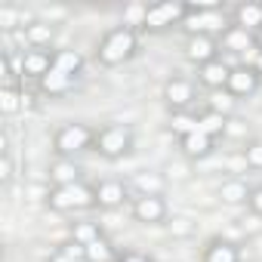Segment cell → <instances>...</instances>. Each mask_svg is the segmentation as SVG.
<instances>
[{
	"label": "cell",
	"instance_id": "obj_1",
	"mask_svg": "<svg viewBox=\"0 0 262 262\" xmlns=\"http://www.w3.org/2000/svg\"><path fill=\"white\" fill-rule=\"evenodd\" d=\"M136 50H139L136 31L117 25V28H111V31L102 34L99 50H96V59H99V65H105V68H117V65H123V62L133 59Z\"/></svg>",
	"mask_w": 262,
	"mask_h": 262
},
{
	"label": "cell",
	"instance_id": "obj_2",
	"mask_svg": "<svg viewBox=\"0 0 262 262\" xmlns=\"http://www.w3.org/2000/svg\"><path fill=\"white\" fill-rule=\"evenodd\" d=\"M136 145V136L126 123H105L96 129V145L93 151L105 161H123Z\"/></svg>",
	"mask_w": 262,
	"mask_h": 262
},
{
	"label": "cell",
	"instance_id": "obj_3",
	"mask_svg": "<svg viewBox=\"0 0 262 262\" xmlns=\"http://www.w3.org/2000/svg\"><path fill=\"white\" fill-rule=\"evenodd\" d=\"M47 204H50V210H56V213H80V210L99 207V198H96V185L74 182V185L50 188Z\"/></svg>",
	"mask_w": 262,
	"mask_h": 262
},
{
	"label": "cell",
	"instance_id": "obj_4",
	"mask_svg": "<svg viewBox=\"0 0 262 262\" xmlns=\"http://www.w3.org/2000/svg\"><path fill=\"white\" fill-rule=\"evenodd\" d=\"M96 129L86 123H62L53 133V151L56 158H77L83 151H93Z\"/></svg>",
	"mask_w": 262,
	"mask_h": 262
},
{
	"label": "cell",
	"instance_id": "obj_5",
	"mask_svg": "<svg viewBox=\"0 0 262 262\" xmlns=\"http://www.w3.org/2000/svg\"><path fill=\"white\" fill-rule=\"evenodd\" d=\"M188 16V4H179V0H167V4H155L148 7V19H145V31L148 34H164L170 28H182Z\"/></svg>",
	"mask_w": 262,
	"mask_h": 262
},
{
	"label": "cell",
	"instance_id": "obj_6",
	"mask_svg": "<svg viewBox=\"0 0 262 262\" xmlns=\"http://www.w3.org/2000/svg\"><path fill=\"white\" fill-rule=\"evenodd\" d=\"M225 28H228V22H225V7H222V10H191V7H188L185 25H182V31H185L188 37H198V34L219 37Z\"/></svg>",
	"mask_w": 262,
	"mask_h": 262
},
{
	"label": "cell",
	"instance_id": "obj_7",
	"mask_svg": "<svg viewBox=\"0 0 262 262\" xmlns=\"http://www.w3.org/2000/svg\"><path fill=\"white\" fill-rule=\"evenodd\" d=\"M167 213H170V207H167L164 194H139L129 204V216L139 225H161V222H167Z\"/></svg>",
	"mask_w": 262,
	"mask_h": 262
},
{
	"label": "cell",
	"instance_id": "obj_8",
	"mask_svg": "<svg viewBox=\"0 0 262 262\" xmlns=\"http://www.w3.org/2000/svg\"><path fill=\"white\" fill-rule=\"evenodd\" d=\"M216 40H219V50L234 53V56H250V53H256V50H259L256 34H253V31H247V28H241V25H234V22H228V28H225Z\"/></svg>",
	"mask_w": 262,
	"mask_h": 262
},
{
	"label": "cell",
	"instance_id": "obj_9",
	"mask_svg": "<svg viewBox=\"0 0 262 262\" xmlns=\"http://www.w3.org/2000/svg\"><path fill=\"white\" fill-rule=\"evenodd\" d=\"M194 99H198V86L188 77H170L164 83V102H167L170 114L173 111H188Z\"/></svg>",
	"mask_w": 262,
	"mask_h": 262
},
{
	"label": "cell",
	"instance_id": "obj_10",
	"mask_svg": "<svg viewBox=\"0 0 262 262\" xmlns=\"http://www.w3.org/2000/svg\"><path fill=\"white\" fill-rule=\"evenodd\" d=\"M259 83H262V77L253 71V65H231V74H228V83H225V90L241 102V99H250V96H256V90H259Z\"/></svg>",
	"mask_w": 262,
	"mask_h": 262
},
{
	"label": "cell",
	"instance_id": "obj_11",
	"mask_svg": "<svg viewBox=\"0 0 262 262\" xmlns=\"http://www.w3.org/2000/svg\"><path fill=\"white\" fill-rule=\"evenodd\" d=\"M53 71V53L50 50H25L19 56V74L31 80H43Z\"/></svg>",
	"mask_w": 262,
	"mask_h": 262
},
{
	"label": "cell",
	"instance_id": "obj_12",
	"mask_svg": "<svg viewBox=\"0 0 262 262\" xmlns=\"http://www.w3.org/2000/svg\"><path fill=\"white\" fill-rule=\"evenodd\" d=\"M185 59L191 65H207L213 59H219V40L216 37H207V34H198V37H185Z\"/></svg>",
	"mask_w": 262,
	"mask_h": 262
},
{
	"label": "cell",
	"instance_id": "obj_13",
	"mask_svg": "<svg viewBox=\"0 0 262 262\" xmlns=\"http://www.w3.org/2000/svg\"><path fill=\"white\" fill-rule=\"evenodd\" d=\"M96 198H99V210H117L126 204L129 188L120 179H102V182H96Z\"/></svg>",
	"mask_w": 262,
	"mask_h": 262
},
{
	"label": "cell",
	"instance_id": "obj_14",
	"mask_svg": "<svg viewBox=\"0 0 262 262\" xmlns=\"http://www.w3.org/2000/svg\"><path fill=\"white\" fill-rule=\"evenodd\" d=\"M50 182H53V188L83 182V167H80L74 158H56V161L50 164Z\"/></svg>",
	"mask_w": 262,
	"mask_h": 262
},
{
	"label": "cell",
	"instance_id": "obj_15",
	"mask_svg": "<svg viewBox=\"0 0 262 262\" xmlns=\"http://www.w3.org/2000/svg\"><path fill=\"white\" fill-rule=\"evenodd\" d=\"M179 151L188 158V161H204L216 151V139H210L207 133H201V129H194V133H188L185 139H179Z\"/></svg>",
	"mask_w": 262,
	"mask_h": 262
},
{
	"label": "cell",
	"instance_id": "obj_16",
	"mask_svg": "<svg viewBox=\"0 0 262 262\" xmlns=\"http://www.w3.org/2000/svg\"><path fill=\"white\" fill-rule=\"evenodd\" d=\"M228 74H231V65H225L222 56H219V59H213V62H207V65L198 68V83L207 86L210 93H213V90H225Z\"/></svg>",
	"mask_w": 262,
	"mask_h": 262
},
{
	"label": "cell",
	"instance_id": "obj_17",
	"mask_svg": "<svg viewBox=\"0 0 262 262\" xmlns=\"http://www.w3.org/2000/svg\"><path fill=\"white\" fill-rule=\"evenodd\" d=\"M201 262H241V250H237V244H231V241L213 237V241L204 247Z\"/></svg>",
	"mask_w": 262,
	"mask_h": 262
},
{
	"label": "cell",
	"instance_id": "obj_18",
	"mask_svg": "<svg viewBox=\"0 0 262 262\" xmlns=\"http://www.w3.org/2000/svg\"><path fill=\"white\" fill-rule=\"evenodd\" d=\"M234 25L259 34L262 31V4L259 0H244V4L234 7Z\"/></svg>",
	"mask_w": 262,
	"mask_h": 262
},
{
	"label": "cell",
	"instance_id": "obj_19",
	"mask_svg": "<svg viewBox=\"0 0 262 262\" xmlns=\"http://www.w3.org/2000/svg\"><path fill=\"white\" fill-rule=\"evenodd\" d=\"M22 37H25V43H28V50H47L50 43H53V37H56V25L53 22H31L28 28H22Z\"/></svg>",
	"mask_w": 262,
	"mask_h": 262
},
{
	"label": "cell",
	"instance_id": "obj_20",
	"mask_svg": "<svg viewBox=\"0 0 262 262\" xmlns=\"http://www.w3.org/2000/svg\"><path fill=\"white\" fill-rule=\"evenodd\" d=\"M250 185L244 182V179H225L222 185H219V201L225 204V207H244L247 201H250Z\"/></svg>",
	"mask_w": 262,
	"mask_h": 262
},
{
	"label": "cell",
	"instance_id": "obj_21",
	"mask_svg": "<svg viewBox=\"0 0 262 262\" xmlns=\"http://www.w3.org/2000/svg\"><path fill=\"white\" fill-rule=\"evenodd\" d=\"M53 68L77 80L80 71H83V56H80L77 50H56V53H53Z\"/></svg>",
	"mask_w": 262,
	"mask_h": 262
},
{
	"label": "cell",
	"instance_id": "obj_22",
	"mask_svg": "<svg viewBox=\"0 0 262 262\" xmlns=\"http://www.w3.org/2000/svg\"><path fill=\"white\" fill-rule=\"evenodd\" d=\"M37 86H40V93L43 96H50V99H56V96H65V93H71L74 90V77H68V74H62V71H50L43 80H37Z\"/></svg>",
	"mask_w": 262,
	"mask_h": 262
},
{
	"label": "cell",
	"instance_id": "obj_23",
	"mask_svg": "<svg viewBox=\"0 0 262 262\" xmlns=\"http://www.w3.org/2000/svg\"><path fill=\"white\" fill-rule=\"evenodd\" d=\"M228 117H222V114H216V111H201L198 114V129L201 133H207L210 139H222L225 133H228Z\"/></svg>",
	"mask_w": 262,
	"mask_h": 262
},
{
	"label": "cell",
	"instance_id": "obj_24",
	"mask_svg": "<svg viewBox=\"0 0 262 262\" xmlns=\"http://www.w3.org/2000/svg\"><path fill=\"white\" fill-rule=\"evenodd\" d=\"M28 105V96L19 90V86H13V83H7V86H0V111H4L7 117H13V114H19L22 108Z\"/></svg>",
	"mask_w": 262,
	"mask_h": 262
},
{
	"label": "cell",
	"instance_id": "obj_25",
	"mask_svg": "<svg viewBox=\"0 0 262 262\" xmlns=\"http://www.w3.org/2000/svg\"><path fill=\"white\" fill-rule=\"evenodd\" d=\"M207 111H216V114H222V117L231 120V114L237 111V99H234L228 90H213V93L207 96Z\"/></svg>",
	"mask_w": 262,
	"mask_h": 262
},
{
	"label": "cell",
	"instance_id": "obj_26",
	"mask_svg": "<svg viewBox=\"0 0 262 262\" xmlns=\"http://www.w3.org/2000/svg\"><path fill=\"white\" fill-rule=\"evenodd\" d=\"M99 237H105V234H102V225L93 222V219H80V222L71 225V241H77V244H83V247H90V244L99 241Z\"/></svg>",
	"mask_w": 262,
	"mask_h": 262
},
{
	"label": "cell",
	"instance_id": "obj_27",
	"mask_svg": "<svg viewBox=\"0 0 262 262\" xmlns=\"http://www.w3.org/2000/svg\"><path fill=\"white\" fill-rule=\"evenodd\" d=\"M145 19H148V4H126L123 7V28H133V31H145Z\"/></svg>",
	"mask_w": 262,
	"mask_h": 262
},
{
	"label": "cell",
	"instance_id": "obj_28",
	"mask_svg": "<svg viewBox=\"0 0 262 262\" xmlns=\"http://www.w3.org/2000/svg\"><path fill=\"white\" fill-rule=\"evenodd\" d=\"M117 259L120 256H117V250L111 247L108 237H99L86 247V262H117Z\"/></svg>",
	"mask_w": 262,
	"mask_h": 262
},
{
	"label": "cell",
	"instance_id": "obj_29",
	"mask_svg": "<svg viewBox=\"0 0 262 262\" xmlns=\"http://www.w3.org/2000/svg\"><path fill=\"white\" fill-rule=\"evenodd\" d=\"M170 129H173L179 139H185L188 133H194V129H198V114H191V111H173L170 114Z\"/></svg>",
	"mask_w": 262,
	"mask_h": 262
},
{
	"label": "cell",
	"instance_id": "obj_30",
	"mask_svg": "<svg viewBox=\"0 0 262 262\" xmlns=\"http://www.w3.org/2000/svg\"><path fill=\"white\" fill-rule=\"evenodd\" d=\"M244 161L250 170H262V139H250L244 145Z\"/></svg>",
	"mask_w": 262,
	"mask_h": 262
},
{
	"label": "cell",
	"instance_id": "obj_31",
	"mask_svg": "<svg viewBox=\"0 0 262 262\" xmlns=\"http://www.w3.org/2000/svg\"><path fill=\"white\" fill-rule=\"evenodd\" d=\"M136 185L142 188L139 194H164V179L161 176H139Z\"/></svg>",
	"mask_w": 262,
	"mask_h": 262
},
{
	"label": "cell",
	"instance_id": "obj_32",
	"mask_svg": "<svg viewBox=\"0 0 262 262\" xmlns=\"http://www.w3.org/2000/svg\"><path fill=\"white\" fill-rule=\"evenodd\" d=\"M59 253H65L71 262H80V259H86V247H83V244H77V241H65V244L59 247Z\"/></svg>",
	"mask_w": 262,
	"mask_h": 262
},
{
	"label": "cell",
	"instance_id": "obj_33",
	"mask_svg": "<svg viewBox=\"0 0 262 262\" xmlns=\"http://www.w3.org/2000/svg\"><path fill=\"white\" fill-rule=\"evenodd\" d=\"M13 155H0V182L4 185H10V179H13Z\"/></svg>",
	"mask_w": 262,
	"mask_h": 262
},
{
	"label": "cell",
	"instance_id": "obj_34",
	"mask_svg": "<svg viewBox=\"0 0 262 262\" xmlns=\"http://www.w3.org/2000/svg\"><path fill=\"white\" fill-rule=\"evenodd\" d=\"M16 19H19V13H16L13 7H4V10H0V28H4V31H13V28H16Z\"/></svg>",
	"mask_w": 262,
	"mask_h": 262
},
{
	"label": "cell",
	"instance_id": "obj_35",
	"mask_svg": "<svg viewBox=\"0 0 262 262\" xmlns=\"http://www.w3.org/2000/svg\"><path fill=\"white\" fill-rule=\"evenodd\" d=\"M247 207H250V213H256V216H262V185L250 191V201H247Z\"/></svg>",
	"mask_w": 262,
	"mask_h": 262
},
{
	"label": "cell",
	"instance_id": "obj_36",
	"mask_svg": "<svg viewBox=\"0 0 262 262\" xmlns=\"http://www.w3.org/2000/svg\"><path fill=\"white\" fill-rule=\"evenodd\" d=\"M117 262H155V259L145 256V253H139V250H126V253H120Z\"/></svg>",
	"mask_w": 262,
	"mask_h": 262
},
{
	"label": "cell",
	"instance_id": "obj_37",
	"mask_svg": "<svg viewBox=\"0 0 262 262\" xmlns=\"http://www.w3.org/2000/svg\"><path fill=\"white\" fill-rule=\"evenodd\" d=\"M244 65H253V71H256V74H259V77H262V47H259V50H256V53H250V56H247V62H244Z\"/></svg>",
	"mask_w": 262,
	"mask_h": 262
},
{
	"label": "cell",
	"instance_id": "obj_38",
	"mask_svg": "<svg viewBox=\"0 0 262 262\" xmlns=\"http://www.w3.org/2000/svg\"><path fill=\"white\" fill-rule=\"evenodd\" d=\"M47 262H71V259H68V256H65V253H59V250H56V253H53V256H50V259H47Z\"/></svg>",
	"mask_w": 262,
	"mask_h": 262
},
{
	"label": "cell",
	"instance_id": "obj_39",
	"mask_svg": "<svg viewBox=\"0 0 262 262\" xmlns=\"http://www.w3.org/2000/svg\"><path fill=\"white\" fill-rule=\"evenodd\" d=\"M80 262H86V259H80Z\"/></svg>",
	"mask_w": 262,
	"mask_h": 262
}]
</instances>
